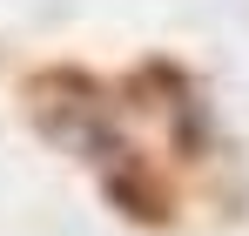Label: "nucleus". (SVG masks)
I'll return each instance as SVG.
<instances>
[{
    "label": "nucleus",
    "instance_id": "f03ea898",
    "mask_svg": "<svg viewBox=\"0 0 249 236\" xmlns=\"http://www.w3.org/2000/svg\"><path fill=\"white\" fill-rule=\"evenodd\" d=\"M101 196H108L115 216L142 223V230H168V223H175V182H168L148 156H135V149L101 162Z\"/></svg>",
    "mask_w": 249,
    "mask_h": 236
},
{
    "label": "nucleus",
    "instance_id": "f257e3e1",
    "mask_svg": "<svg viewBox=\"0 0 249 236\" xmlns=\"http://www.w3.org/2000/svg\"><path fill=\"white\" fill-rule=\"evenodd\" d=\"M20 101L54 149H74L88 162H108L122 156L128 142L115 135V88L101 75H88L74 61H54V68H34L20 81Z\"/></svg>",
    "mask_w": 249,
    "mask_h": 236
}]
</instances>
